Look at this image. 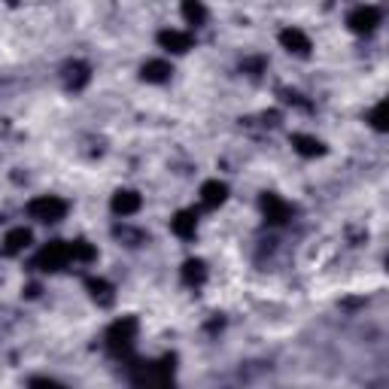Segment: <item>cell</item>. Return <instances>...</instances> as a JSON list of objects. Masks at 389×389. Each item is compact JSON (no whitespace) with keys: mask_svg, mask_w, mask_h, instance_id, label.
<instances>
[{"mask_svg":"<svg viewBox=\"0 0 389 389\" xmlns=\"http://www.w3.org/2000/svg\"><path fill=\"white\" fill-rule=\"evenodd\" d=\"M64 213H67V204L55 194H40L27 204V216L37 219V222H58Z\"/></svg>","mask_w":389,"mask_h":389,"instance_id":"cell-1","label":"cell"},{"mask_svg":"<svg viewBox=\"0 0 389 389\" xmlns=\"http://www.w3.org/2000/svg\"><path fill=\"white\" fill-rule=\"evenodd\" d=\"M67 262H70V244H61V240H52L37 256V268H43V271H58Z\"/></svg>","mask_w":389,"mask_h":389,"instance_id":"cell-2","label":"cell"},{"mask_svg":"<svg viewBox=\"0 0 389 389\" xmlns=\"http://www.w3.org/2000/svg\"><path fill=\"white\" fill-rule=\"evenodd\" d=\"M134 331H137V322L134 319H119L113 329H110V347L113 353H128V347L134 344Z\"/></svg>","mask_w":389,"mask_h":389,"instance_id":"cell-3","label":"cell"},{"mask_svg":"<svg viewBox=\"0 0 389 389\" xmlns=\"http://www.w3.org/2000/svg\"><path fill=\"white\" fill-rule=\"evenodd\" d=\"M381 25V13H377L374 6H359L353 15H350V27H353L356 34H368L374 31V27Z\"/></svg>","mask_w":389,"mask_h":389,"instance_id":"cell-4","label":"cell"},{"mask_svg":"<svg viewBox=\"0 0 389 389\" xmlns=\"http://www.w3.org/2000/svg\"><path fill=\"white\" fill-rule=\"evenodd\" d=\"M27 244H31V231H27V228H15V231H9V235L4 237L0 253H4V256H15V253H22Z\"/></svg>","mask_w":389,"mask_h":389,"instance_id":"cell-5","label":"cell"},{"mask_svg":"<svg viewBox=\"0 0 389 389\" xmlns=\"http://www.w3.org/2000/svg\"><path fill=\"white\" fill-rule=\"evenodd\" d=\"M225 194H228L225 183L210 180V183H204V186H201V204H204V207H219V204L225 201Z\"/></svg>","mask_w":389,"mask_h":389,"instance_id":"cell-6","label":"cell"},{"mask_svg":"<svg viewBox=\"0 0 389 389\" xmlns=\"http://www.w3.org/2000/svg\"><path fill=\"white\" fill-rule=\"evenodd\" d=\"M265 216H268V222H274V225H280V222H286L289 219V204H283L280 198H274V194H265Z\"/></svg>","mask_w":389,"mask_h":389,"instance_id":"cell-7","label":"cell"},{"mask_svg":"<svg viewBox=\"0 0 389 389\" xmlns=\"http://www.w3.org/2000/svg\"><path fill=\"white\" fill-rule=\"evenodd\" d=\"M280 43L289 52H298V55H308V49H310V40L298 31V27H286V31L280 34Z\"/></svg>","mask_w":389,"mask_h":389,"instance_id":"cell-8","label":"cell"},{"mask_svg":"<svg viewBox=\"0 0 389 389\" xmlns=\"http://www.w3.org/2000/svg\"><path fill=\"white\" fill-rule=\"evenodd\" d=\"M159 43H161L168 52H186L189 46H192V37L183 34V31H161V34H159Z\"/></svg>","mask_w":389,"mask_h":389,"instance_id":"cell-9","label":"cell"},{"mask_svg":"<svg viewBox=\"0 0 389 389\" xmlns=\"http://www.w3.org/2000/svg\"><path fill=\"white\" fill-rule=\"evenodd\" d=\"M113 210L122 213V216H131V213L140 210V194H134V192H116L113 194Z\"/></svg>","mask_w":389,"mask_h":389,"instance_id":"cell-10","label":"cell"},{"mask_svg":"<svg viewBox=\"0 0 389 389\" xmlns=\"http://www.w3.org/2000/svg\"><path fill=\"white\" fill-rule=\"evenodd\" d=\"M171 77V64L168 61H146L143 64V79L146 82H164Z\"/></svg>","mask_w":389,"mask_h":389,"instance_id":"cell-11","label":"cell"},{"mask_svg":"<svg viewBox=\"0 0 389 389\" xmlns=\"http://www.w3.org/2000/svg\"><path fill=\"white\" fill-rule=\"evenodd\" d=\"M292 146L298 150L301 155H319L322 152V143L317 140V137H308V134H295L292 137Z\"/></svg>","mask_w":389,"mask_h":389,"instance_id":"cell-12","label":"cell"},{"mask_svg":"<svg viewBox=\"0 0 389 389\" xmlns=\"http://www.w3.org/2000/svg\"><path fill=\"white\" fill-rule=\"evenodd\" d=\"M171 228H173V235H180V237H192L194 235V213H180L177 219H171Z\"/></svg>","mask_w":389,"mask_h":389,"instance_id":"cell-13","label":"cell"},{"mask_svg":"<svg viewBox=\"0 0 389 389\" xmlns=\"http://www.w3.org/2000/svg\"><path fill=\"white\" fill-rule=\"evenodd\" d=\"M183 15H186L189 25H201L204 22V6L198 4V0H186V4H183Z\"/></svg>","mask_w":389,"mask_h":389,"instance_id":"cell-14","label":"cell"},{"mask_svg":"<svg viewBox=\"0 0 389 389\" xmlns=\"http://www.w3.org/2000/svg\"><path fill=\"white\" fill-rule=\"evenodd\" d=\"M183 277H186V283H204V277H207V271H204V262H186V268H183Z\"/></svg>","mask_w":389,"mask_h":389,"instance_id":"cell-15","label":"cell"},{"mask_svg":"<svg viewBox=\"0 0 389 389\" xmlns=\"http://www.w3.org/2000/svg\"><path fill=\"white\" fill-rule=\"evenodd\" d=\"M67 82L73 88H82L88 82V67H82V64H73L70 73H67Z\"/></svg>","mask_w":389,"mask_h":389,"instance_id":"cell-16","label":"cell"},{"mask_svg":"<svg viewBox=\"0 0 389 389\" xmlns=\"http://www.w3.org/2000/svg\"><path fill=\"white\" fill-rule=\"evenodd\" d=\"M371 125L377 128V131H383V128H386V125H383V104H377V107H374V113H371Z\"/></svg>","mask_w":389,"mask_h":389,"instance_id":"cell-17","label":"cell"}]
</instances>
